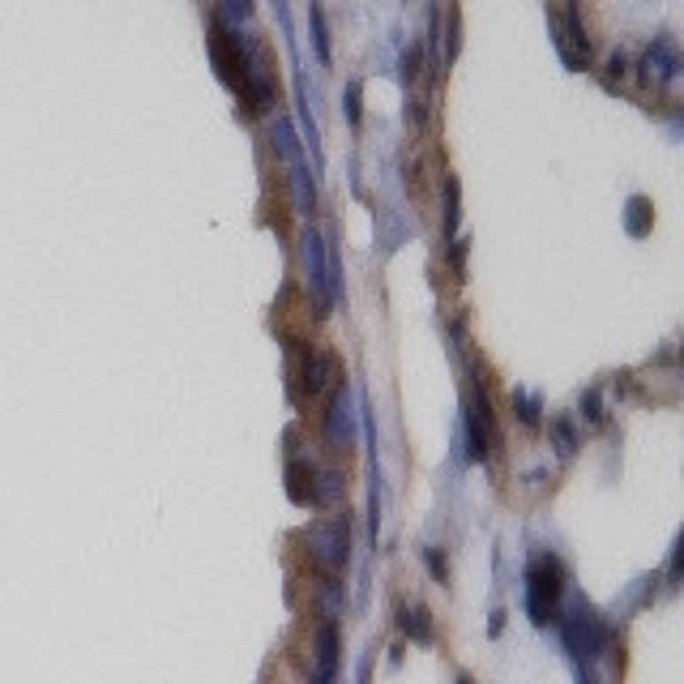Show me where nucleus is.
<instances>
[{"label":"nucleus","instance_id":"4be33fe9","mask_svg":"<svg viewBox=\"0 0 684 684\" xmlns=\"http://www.w3.org/2000/svg\"><path fill=\"white\" fill-rule=\"evenodd\" d=\"M416 77H419V48H407L402 51V82L411 86Z\"/></svg>","mask_w":684,"mask_h":684},{"label":"nucleus","instance_id":"f3484780","mask_svg":"<svg viewBox=\"0 0 684 684\" xmlns=\"http://www.w3.org/2000/svg\"><path fill=\"white\" fill-rule=\"evenodd\" d=\"M552 437H556V454H561V458H573L578 437H573V424H569V419H556V424H552Z\"/></svg>","mask_w":684,"mask_h":684},{"label":"nucleus","instance_id":"a211bd4d","mask_svg":"<svg viewBox=\"0 0 684 684\" xmlns=\"http://www.w3.org/2000/svg\"><path fill=\"white\" fill-rule=\"evenodd\" d=\"M513 411H517V419L526 424V428H539V402L531 398V393H513Z\"/></svg>","mask_w":684,"mask_h":684},{"label":"nucleus","instance_id":"412c9836","mask_svg":"<svg viewBox=\"0 0 684 684\" xmlns=\"http://www.w3.org/2000/svg\"><path fill=\"white\" fill-rule=\"evenodd\" d=\"M342 107H346V124L355 128V124H360V82H346V98H342Z\"/></svg>","mask_w":684,"mask_h":684},{"label":"nucleus","instance_id":"f03ea898","mask_svg":"<svg viewBox=\"0 0 684 684\" xmlns=\"http://www.w3.org/2000/svg\"><path fill=\"white\" fill-rule=\"evenodd\" d=\"M561 620V637H564V650L573 655V659H599L603 655V646H608V625L590 611L587 599H573Z\"/></svg>","mask_w":684,"mask_h":684},{"label":"nucleus","instance_id":"b1692460","mask_svg":"<svg viewBox=\"0 0 684 684\" xmlns=\"http://www.w3.org/2000/svg\"><path fill=\"white\" fill-rule=\"evenodd\" d=\"M449 261H454V274L462 278V274H466V240H454V248H449Z\"/></svg>","mask_w":684,"mask_h":684},{"label":"nucleus","instance_id":"1a4fd4ad","mask_svg":"<svg viewBox=\"0 0 684 684\" xmlns=\"http://www.w3.org/2000/svg\"><path fill=\"white\" fill-rule=\"evenodd\" d=\"M338 676V629L334 620H325L317 629V667H313V684H334Z\"/></svg>","mask_w":684,"mask_h":684},{"label":"nucleus","instance_id":"0eeeda50","mask_svg":"<svg viewBox=\"0 0 684 684\" xmlns=\"http://www.w3.org/2000/svg\"><path fill=\"white\" fill-rule=\"evenodd\" d=\"M325 432L334 440V449H351V445H355V411H351V393H346V385H338L334 402H330Z\"/></svg>","mask_w":684,"mask_h":684},{"label":"nucleus","instance_id":"4468645a","mask_svg":"<svg viewBox=\"0 0 684 684\" xmlns=\"http://www.w3.org/2000/svg\"><path fill=\"white\" fill-rule=\"evenodd\" d=\"M342 496V479L334 470H321L317 479H313V505H334Z\"/></svg>","mask_w":684,"mask_h":684},{"label":"nucleus","instance_id":"6ab92c4d","mask_svg":"<svg viewBox=\"0 0 684 684\" xmlns=\"http://www.w3.org/2000/svg\"><path fill=\"white\" fill-rule=\"evenodd\" d=\"M278 154H283V159H299V146H295V133H291V124L287 120H278Z\"/></svg>","mask_w":684,"mask_h":684},{"label":"nucleus","instance_id":"f257e3e1","mask_svg":"<svg viewBox=\"0 0 684 684\" xmlns=\"http://www.w3.org/2000/svg\"><path fill=\"white\" fill-rule=\"evenodd\" d=\"M564 590V564L556 556H535L531 569H526V611L539 629L543 625H556V599Z\"/></svg>","mask_w":684,"mask_h":684},{"label":"nucleus","instance_id":"6e6552de","mask_svg":"<svg viewBox=\"0 0 684 684\" xmlns=\"http://www.w3.org/2000/svg\"><path fill=\"white\" fill-rule=\"evenodd\" d=\"M338 377H342V364H338L334 351H308V355H304V377H299V381H304L308 398H313V393H325Z\"/></svg>","mask_w":684,"mask_h":684},{"label":"nucleus","instance_id":"39448f33","mask_svg":"<svg viewBox=\"0 0 684 684\" xmlns=\"http://www.w3.org/2000/svg\"><path fill=\"white\" fill-rule=\"evenodd\" d=\"M210 60H214V69L219 77L231 86V90H240L245 86V56H240V35H231L222 22H214V35H210Z\"/></svg>","mask_w":684,"mask_h":684},{"label":"nucleus","instance_id":"aec40b11","mask_svg":"<svg viewBox=\"0 0 684 684\" xmlns=\"http://www.w3.org/2000/svg\"><path fill=\"white\" fill-rule=\"evenodd\" d=\"M582 411H587L590 424H603L608 419V411H603V398H599V390H587L582 393Z\"/></svg>","mask_w":684,"mask_h":684},{"label":"nucleus","instance_id":"ddd939ff","mask_svg":"<svg viewBox=\"0 0 684 684\" xmlns=\"http://www.w3.org/2000/svg\"><path fill=\"white\" fill-rule=\"evenodd\" d=\"M458 193H462V184H458V175H449L445 180V236H458V214H462Z\"/></svg>","mask_w":684,"mask_h":684},{"label":"nucleus","instance_id":"f8f14e48","mask_svg":"<svg viewBox=\"0 0 684 684\" xmlns=\"http://www.w3.org/2000/svg\"><path fill=\"white\" fill-rule=\"evenodd\" d=\"M625 227H629V236H646V231L655 227V210H650L646 197H633V201L625 206Z\"/></svg>","mask_w":684,"mask_h":684},{"label":"nucleus","instance_id":"423d86ee","mask_svg":"<svg viewBox=\"0 0 684 684\" xmlns=\"http://www.w3.org/2000/svg\"><path fill=\"white\" fill-rule=\"evenodd\" d=\"M676 74H680V56H676V43L663 35V39H655V43L646 48V56H641V77L667 86V82H676Z\"/></svg>","mask_w":684,"mask_h":684},{"label":"nucleus","instance_id":"2eb2a0df","mask_svg":"<svg viewBox=\"0 0 684 684\" xmlns=\"http://www.w3.org/2000/svg\"><path fill=\"white\" fill-rule=\"evenodd\" d=\"M253 18V0H222L219 4V22L231 30V26H240Z\"/></svg>","mask_w":684,"mask_h":684},{"label":"nucleus","instance_id":"9d476101","mask_svg":"<svg viewBox=\"0 0 684 684\" xmlns=\"http://www.w3.org/2000/svg\"><path fill=\"white\" fill-rule=\"evenodd\" d=\"M291 197H295V210L299 214H313L317 210V189H313V175H308V167L295 159L291 163Z\"/></svg>","mask_w":684,"mask_h":684},{"label":"nucleus","instance_id":"393cba45","mask_svg":"<svg viewBox=\"0 0 684 684\" xmlns=\"http://www.w3.org/2000/svg\"><path fill=\"white\" fill-rule=\"evenodd\" d=\"M667 578H672V587H676V578H680V543L672 548V564H667Z\"/></svg>","mask_w":684,"mask_h":684},{"label":"nucleus","instance_id":"7ed1b4c3","mask_svg":"<svg viewBox=\"0 0 684 684\" xmlns=\"http://www.w3.org/2000/svg\"><path fill=\"white\" fill-rule=\"evenodd\" d=\"M299 253H304V274H308V287L317 291L321 313H330V304H334V295H330V240L308 227Z\"/></svg>","mask_w":684,"mask_h":684},{"label":"nucleus","instance_id":"5701e85b","mask_svg":"<svg viewBox=\"0 0 684 684\" xmlns=\"http://www.w3.org/2000/svg\"><path fill=\"white\" fill-rule=\"evenodd\" d=\"M424 561H428V569H432V578H437V582H445V578H449V564L440 561L437 548H428V552H424Z\"/></svg>","mask_w":684,"mask_h":684},{"label":"nucleus","instance_id":"9b49d317","mask_svg":"<svg viewBox=\"0 0 684 684\" xmlns=\"http://www.w3.org/2000/svg\"><path fill=\"white\" fill-rule=\"evenodd\" d=\"M398 625L416 637V641H432V637H437L432 633V616L419 608V603H402V608H398Z\"/></svg>","mask_w":684,"mask_h":684},{"label":"nucleus","instance_id":"20e7f679","mask_svg":"<svg viewBox=\"0 0 684 684\" xmlns=\"http://www.w3.org/2000/svg\"><path fill=\"white\" fill-rule=\"evenodd\" d=\"M308 543H313V556H317L325 569H342L346 564V552H351V526L346 517H330L308 531Z\"/></svg>","mask_w":684,"mask_h":684},{"label":"nucleus","instance_id":"bb28decb","mask_svg":"<svg viewBox=\"0 0 684 684\" xmlns=\"http://www.w3.org/2000/svg\"><path fill=\"white\" fill-rule=\"evenodd\" d=\"M578 684H599V680H595V672H578Z\"/></svg>","mask_w":684,"mask_h":684},{"label":"nucleus","instance_id":"a878e982","mask_svg":"<svg viewBox=\"0 0 684 684\" xmlns=\"http://www.w3.org/2000/svg\"><path fill=\"white\" fill-rule=\"evenodd\" d=\"M608 74H611V77H620V74H625V56H620V51H616V56L608 60Z\"/></svg>","mask_w":684,"mask_h":684},{"label":"nucleus","instance_id":"dca6fc26","mask_svg":"<svg viewBox=\"0 0 684 684\" xmlns=\"http://www.w3.org/2000/svg\"><path fill=\"white\" fill-rule=\"evenodd\" d=\"M313 48H317V60L330 65V26H325V13L321 4H313Z\"/></svg>","mask_w":684,"mask_h":684}]
</instances>
